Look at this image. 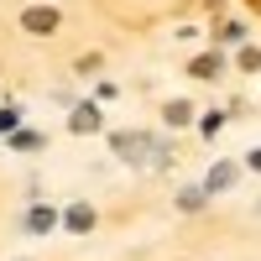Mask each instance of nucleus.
<instances>
[{
  "label": "nucleus",
  "mask_w": 261,
  "mask_h": 261,
  "mask_svg": "<svg viewBox=\"0 0 261 261\" xmlns=\"http://www.w3.org/2000/svg\"><path fill=\"white\" fill-rule=\"evenodd\" d=\"M241 68H246V73H251V68H261V53H256V47H246V53H241Z\"/></svg>",
  "instance_id": "obj_10"
},
{
  "label": "nucleus",
  "mask_w": 261,
  "mask_h": 261,
  "mask_svg": "<svg viewBox=\"0 0 261 261\" xmlns=\"http://www.w3.org/2000/svg\"><path fill=\"white\" fill-rule=\"evenodd\" d=\"M193 73H199V79H214V73H220V58H214V53L193 58Z\"/></svg>",
  "instance_id": "obj_6"
},
{
  "label": "nucleus",
  "mask_w": 261,
  "mask_h": 261,
  "mask_svg": "<svg viewBox=\"0 0 261 261\" xmlns=\"http://www.w3.org/2000/svg\"><path fill=\"white\" fill-rule=\"evenodd\" d=\"M199 204H204V193H199V188H188V193H183V199H178V209H188V214H193V209H199Z\"/></svg>",
  "instance_id": "obj_8"
},
{
  "label": "nucleus",
  "mask_w": 261,
  "mask_h": 261,
  "mask_svg": "<svg viewBox=\"0 0 261 261\" xmlns=\"http://www.w3.org/2000/svg\"><path fill=\"white\" fill-rule=\"evenodd\" d=\"M89 225H94V209L89 204H73L68 209V230H89Z\"/></svg>",
  "instance_id": "obj_5"
},
{
  "label": "nucleus",
  "mask_w": 261,
  "mask_h": 261,
  "mask_svg": "<svg viewBox=\"0 0 261 261\" xmlns=\"http://www.w3.org/2000/svg\"><path fill=\"white\" fill-rule=\"evenodd\" d=\"M188 115H193V110H188V105H183V99H178V105H167V125H183Z\"/></svg>",
  "instance_id": "obj_7"
},
{
  "label": "nucleus",
  "mask_w": 261,
  "mask_h": 261,
  "mask_svg": "<svg viewBox=\"0 0 261 261\" xmlns=\"http://www.w3.org/2000/svg\"><path fill=\"white\" fill-rule=\"evenodd\" d=\"M27 225H32V230H47V225H53V209H37V214H32Z\"/></svg>",
  "instance_id": "obj_9"
},
{
  "label": "nucleus",
  "mask_w": 261,
  "mask_h": 261,
  "mask_svg": "<svg viewBox=\"0 0 261 261\" xmlns=\"http://www.w3.org/2000/svg\"><path fill=\"white\" fill-rule=\"evenodd\" d=\"M256 214H261V204H256Z\"/></svg>",
  "instance_id": "obj_12"
},
{
  "label": "nucleus",
  "mask_w": 261,
  "mask_h": 261,
  "mask_svg": "<svg viewBox=\"0 0 261 261\" xmlns=\"http://www.w3.org/2000/svg\"><path fill=\"white\" fill-rule=\"evenodd\" d=\"M73 130H79V136L99 130V110H94V105H79V110H73Z\"/></svg>",
  "instance_id": "obj_3"
},
{
  "label": "nucleus",
  "mask_w": 261,
  "mask_h": 261,
  "mask_svg": "<svg viewBox=\"0 0 261 261\" xmlns=\"http://www.w3.org/2000/svg\"><path fill=\"white\" fill-rule=\"evenodd\" d=\"M230 183H235V167H230V162H220V167L209 172V193H220V188H230Z\"/></svg>",
  "instance_id": "obj_4"
},
{
  "label": "nucleus",
  "mask_w": 261,
  "mask_h": 261,
  "mask_svg": "<svg viewBox=\"0 0 261 261\" xmlns=\"http://www.w3.org/2000/svg\"><path fill=\"white\" fill-rule=\"evenodd\" d=\"M115 151H120V157H130V162H141L146 151H151V141H146V136H115Z\"/></svg>",
  "instance_id": "obj_2"
},
{
  "label": "nucleus",
  "mask_w": 261,
  "mask_h": 261,
  "mask_svg": "<svg viewBox=\"0 0 261 261\" xmlns=\"http://www.w3.org/2000/svg\"><path fill=\"white\" fill-rule=\"evenodd\" d=\"M251 167H256V172H261V151H251Z\"/></svg>",
  "instance_id": "obj_11"
},
{
  "label": "nucleus",
  "mask_w": 261,
  "mask_h": 261,
  "mask_svg": "<svg viewBox=\"0 0 261 261\" xmlns=\"http://www.w3.org/2000/svg\"><path fill=\"white\" fill-rule=\"evenodd\" d=\"M21 27H27L32 37H47L58 27V11L53 6H27V11H21Z\"/></svg>",
  "instance_id": "obj_1"
}]
</instances>
